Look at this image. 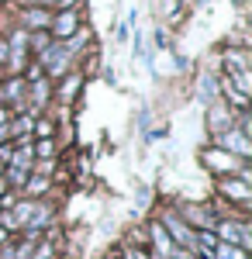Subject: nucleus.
Listing matches in <instances>:
<instances>
[{
    "mask_svg": "<svg viewBox=\"0 0 252 259\" xmlns=\"http://www.w3.org/2000/svg\"><path fill=\"white\" fill-rule=\"evenodd\" d=\"M218 242L238 245V249H245V252H249V245H252L249 228H245V225H235V221H221V225H218Z\"/></svg>",
    "mask_w": 252,
    "mask_h": 259,
    "instance_id": "1",
    "label": "nucleus"
},
{
    "mask_svg": "<svg viewBox=\"0 0 252 259\" xmlns=\"http://www.w3.org/2000/svg\"><path fill=\"white\" fill-rule=\"evenodd\" d=\"M41 62H45V69H49V73H66V62H69V49H66V45H52V49H45V52H41Z\"/></svg>",
    "mask_w": 252,
    "mask_h": 259,
    "instance_id": "2",
    "label": "nucleus"
},
{
    "mask_svg": "<svg viewBox=\"0 0 252 259\" xmlns=\"http://www.w3.org/2000/svg\"><path fill=\"white\" fill-rule=\"evenodd\" d=\"M221 145L232 149V152H238V156H249L252 152V145L245 142V132H242V128H228V132L221 135Z\"/></svg>",
    "mask_w": 252,
    "mask_h": 259,
    "instance_id": "3",
    "label": "nucleus"
},
{
    "mask_svg": "<svg viewBox=\"0 0 252 259\" xmlns=\"http://www.w3.org/2000/svg\"><path fill=\"white\" fill-rule=\"evenodd\" d=\"M221 194H228V197L242 200V204L252 197V190H249V183H245V180H221Z\"/></svg>",
    "mask_w": 252,
    "mask_h": 259,
    "instance_id": "4",
    "label": "nucleus"
},
{
    "mask_svg": "<svg viewBox=\"0 0 252 259\" xmlns=\"http://www.w3.org/2000/svg\"><path fill=\"white\" fill-rule=\"evenodd\" d=\"M228 128H232V118H228V107L221 111V107L214 104V107H211V132H214V135H225Z\"/></svg>",
    "mask_w": 252,
    "mask_h": 259,
    "instance_id": "5",
    "label": "nucleus"
},
{
    "mask_svg": "<svg viewBox=\"0 0 252 259\" xmlns=\"http://www.w3.org/2000/svg\"><path fill=\"white\" fill-rule=\"evenodd\" d=\"M207 259H249V256H245V249H238V245L218 242V245H214V252H211Z\"/></svg>",
    "mask_w": 252,
    "mask_h": 259,
    "instance_id": "6",
    "label": "nucleus"
},
{
    "mask_svg": "<svg viewBox=\"0 0 252 259\" xmlns=\"http://www.w3.org/2000/svg\"><path fill=\"white\" fill-rule=\"evenodd\" d=\"M73 31H76V14H73V11L59 14V21H56V35H59V38H69Z\"/></svg>",
    "mask_w": 252,
    "mask_h": 259,
    "instance_id": "7",
    "label": "nucleus"
},
{
    "mask_svg": "<svg viewBox=\"0 0 252 259\" xmlns=\"http://www.w3.org/2000/svg\"><path fill=\"white\" fill-rule=\"evenodd\" d=\"M204 159H207V166H218V169H221V166H225V169H235V159L228 152H218V149H207Z\"/></svg>",
    "mask_w": 252,
    "mask_h": 259,
    "instance_id": "8",
    "label": "nucleus"
},
{
    "mask_svg": "<svg viewBox=\"0 0 252 259\" xmlns=\"http://www.w3.org/2000/svg\"><path fill=\"white\" fill-rule=\"evenodd\" d=\"M24 18H28V24H35V28H41V24L49 21V14H45V11H28Z\"/></svg>",
    "mask_w": 252,
    "mask_h": 259,
    "instance_id": "9",
    "label": "nucleus"
},
{
    "mask_svg": "<svg viewBox=\"0 0 252 259\" xmlns=\"http://www.w3.org/2000/svg\"><path fill=\"white\" fill-rule=\"evenodd\" d=\"M28 190H35V194H38V190H45V180H31V183H28Z\"/></svg>",
    "mask_w": 252,
    "mask_h": 259,
    "instance_id": "10",
    "label": "nucleus"
},
{
    "mask_svg": "<svg viewBox=\"0 0 252 259\" xmlns=\"http://www.w3.org/2000/svg\"><path fill=\"white\" fill-rule=\"evenodd\" d=\"M52 152V142H38V156H49Z\"/></svg>",
    "mask_w": 252,
    "mask_h": 259,
    "instance_id": "11",
    "label": "nucleus"
},
{
    "mask_svg": "<svg viewBox=\"0 0 252 259\" xmlns=\"http://www.w3.org/2000/svg\"><path fill=\"white\" fill-rule=\"evenodd\" d=\"M197 259H204V256H197Z\"/></svg>",
    "mask_w": 252,
    "mask_h": 259,
    "instance_id": "12",
    "label": "nucleus"
}]
</instances>
